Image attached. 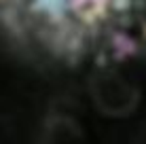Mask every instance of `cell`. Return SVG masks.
<instances>
[{
  "label": "cell",
  "instance_id": "1",
  "mask_svg": "<svg viewBox=\"0 0 146 144\" xmlns=\"http://www.w3.org/2000/svg\"><path fill=\"white\" fill-rule=\"evenodd\" d=\"M146 19V0H0L2 26L47 57L108 51Z\"/></svg>",
  "mask_w": 146,
  "mask_h": 144
}]
</instances>
